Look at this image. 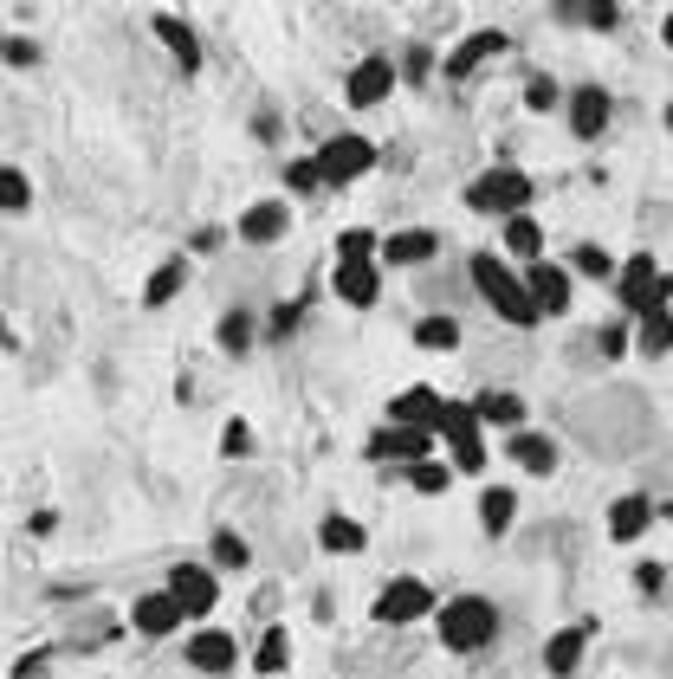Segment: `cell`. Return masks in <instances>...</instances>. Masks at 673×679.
I'll return each mask as SVG.
<instances>
[{
    "label": "cell",
    "instance_id": "52a82bcc",
    "mask_svg": "<svg viewBox=\"0 0 673 679\" xmlns=\"http://www.w3.org/2000/svg\"><path fill=\"white\" fill-rule=\"evenodd\" d=\"M421 614H434V589H427L421 576H396V583L376 596V621H389V628H408V621H421Z\"/></svg>",
    "mask_w": 673,
    "mask_h": 679
},
{
    "label": "cell",
    "instance_id": "ee69618b",
    "mask_svg": "<svg viewBox=\"0 0 673 679\" xmlns=\"http://www.w3.org/2000/svg\"><path fill=\"white\" fill-rule=\"evenodd\" d=\"M427 71H434V53H427V46H414V53H408V78H427Z\"/></svg>",
    "mask_w": 673,
    "mask_h": 679
},
{
    "label": "cell",
    "instance_id": "d6986e66",
    "mask_svg": "<svg viewBox=\"0 0 673 679\" xmlns=\"http://www.w3.org/2000/svg\"><path fill=\"white\" fill-rule=\"evenodd\" d=\"M472 421H479V427H525V395H512V389H486V395L472 402Z\"/></svg>",
    "mask_w": 673,
    "mask_h": 679
},
{
    "label": "cell",
    "instance_id": "cb8c5ba5",
    "mask_svg": "<svg viewBox=\"0 0 673 679\" xmlns=\"http://www.w3.org/2000/svg\"><path fill=\"white\" fill-rule=\"evenodd\" d=\"M654 278H661V266H654V253H635V260L621 266V304H628V311H641V298L654 291Z\"/></svg>",
    "mask_w": 673,
    "mask_h": 679
},
{
    "label": "cell",
    "instance_id": "ac0fdd59",
    "mask_svg": "<svg viewBox=\"0 0 673 679\" xmlns=\"http://www.w3.org/2000/svg\"><path fill=\"white\" fill-rule=\"evenodd\" d=\"M434 253H441V240H434L427 227H408V233H389V240H383V260H389V266H427Z\"/></svg>",
    "mask_w": 673,
    "mask_h": 679
},
{
    "label": "cell",
    "instance_id": "e575fe53",
    "mask_svg": "<svg viewBox=\"0 0 673 679\" xmlns=\"http://www.w3.org/2000/svg\"><path fill=\"white\" fill-rule=\"evenodd\" d=\"M214 337H220L227 356H240V349L253 343V318H247V311H233V318H220V331H214Z\"/></svg>",
    "mask_w": 673,
    "mask_h": 679
},
{
    "label": "cell",
    "instance_id": "7c38bea8",
    "mask_svg": "<svg viewBox=\"0 0 673 679\" xmlns=\"http://www.w3.org/2000/svg\"><path fill=\"white\" fill-rule=\"evenodd\" d=\"M331 291H336V304L369 311L376 291H383V272H376V260H369V266H331Z\"/></svg>",
    "mask_w": 673,
    "mask_h": 679
},
{
    "label": "cell",
    "instance_id": "836d02e7",
    "mask_svg": "<svg viewBox=\"0 0 673 679\" xmlns=\"http://www.w3.org/2000/svg\"><path fill=\"white\" fill-rule=\"evenodd\" d=\"M214 563H220V569H247V563H253V550H247L240 531H214Z\"/></svg>",
    "mask_w": 673,
    "mask_h": 679
},
{
    "label": "cell",
    "instance_id": "3957f363",
    "mask_svg": "<svg viewBox=\"0 0 673 679\" xmlns=\"http://www.w3.org/2000/svg\"><path fill=\"white\" fill-rule=\"evenodd\" d=\"M525 202H532V175L525 169H486L479 182L467 188V207L472 214H525Z\"/></svg>",
    "mask_w": 673,
    "mask_h": 679
},
{
    "label": "cell",
    "instance_id": "9a60e30c",
    "mask_svg": "<svg viewBox=\"0 0 673 679\" xmlns=\"http://www.w3.org/2000/svg\"><path fill=\"white\" fill-rule=\"evenodd\" d=\"M648 525H654V498H648V492H628V498L608 505V538L615 543H635Z\"/></svg>",
    "mask_w": 673,
    "mask_h": 679
},
{
    "label": "cell",
    "instance_id": "b9f144b4",
    "mask_svg": "<svg viewBox=\"0 0 673 679\" xmlns=\"http://www.w3.org/2000/svg\"><path fill=\"white\" fill-rule=\"evenodd\" d=\"M285 331H298V304H278V311H272V337H285Z\"/></svg>",
    "mask_w": 673,
    "mask_h": 679
},
{
    "label": "cell",
    "instance_id": "2e32d148",
    "mask_svg": "<svg viewBox=\"0 0 673 679\" xmlns=\"http://www.w3.org/2000/svg\"><path fill=\"white\" fill-rule=\"evenodd\" d=\"M434 453V434H421V427H389V434H376L369 440V460H427Z\"/></svg>",
    "mask_w": 673,
    "mask_h": 679
},
{
    "label": "cell",
    "instance_id": "44dd1931",
    "mask_svg": "<svg viewBox=\"0 0 673 679\" xmlns=\"http://www.w3.org/2000/svg\"><path fill=\"white\" fill-rule=\"evenodd\" d=\"M583 647H590V628H563V634H550V647H544V667L550 679H570L583 667Z\"/></svg>",
    "mask_w": 673,
    "mask_h": 679
},
{
    "label": "cell",
    "instance_id": "5bb4252c",
    "mask_svg": "<svg viewBox=\"0 0 673 679\" xmlns=\"http://www.w3.org/2000/svg\"><path fill=\"white\" fill-rule=\"evenodd\" d=\"M389 427H421V434H434V427H441V395H434V389H402V395L389 402Z\"/></svg>",
    "mask_w": 673,
    "mask_h": 679
},
{
    "label": "cell",
    "instance_id": "60d3db41",
    "mask_svg": "<svg viewBox=\"0 0 673 679\" xmlns=\"http://www.w3.org/2000/svg\"><path fill=\"white\" fill-rule=\"evenodd\" d=\"M0 59H7V66H33L39 46H33V39H0Z\"/></svg>",
    "mask_w": 673,
    "mask_h": 679
},
{
    "label": "cell",
    "instance_id": "7a4b0ae2",
    "mask_svg": "<svg viewBox=\"0 0 673 679\" xmlns=\"http://www.w3.org/2000/svg\"><path fill=\"white\" fill-rule=\"evenodd\" d=\"M492 634H499V609H492L486 596H454V602L441 609V647H454V654L492 647Z\"/></svg>",
    "mask_w": 673,
    "mask_h": 679
},
{
    "label": "cell",
    "instance_id": "ba28073f",
    "mask_svg": "<svg viewBox=\"0 0 673 679\" xmlns=\"http://www.w3.org/2000/svg\"><path fill=\"white\" fill-rule=\"evenodd\" d=\"M169 596H175L182 614H214L220 583H214V569H202V563H175V569H169Z\"/></svg>",
    "mask_w": 673,
    "mask_h": 679
},
{
    "label": "cell",
    "instance_id": "c3c4849f",
    "mask_svg": "<svg viewBox=\"0 0 673 679\" xmlns=\"http://www.w3.org/2000/svg\"><path fill=\"white\" fill-rule=\"evenodd\" d=\"M668 130H673V104H668Z\"/></svg>",
    "mask_w": 673,
    "mask_h": 679
},
{
    "label": "cell",
    "instance_id": "277c9868",
    "mask_svg": "<svg viewBox=\"0 0 673 679\" xmlns=\"http://www.w3.org/2000/svg\"><path fill=\"white\" fill-rule=\"evenodd\" d=\"M369 169H376V142H369V136H331V142L318 149L324 188H343V182H356V175H369Z\"/></svg>",
    "mask_w": 673,
    "mask_h": 679
},
{
    "label": "cell",
    "instance_id": "6da1fadb",
    "mask_svg": "<svg viewBox=\"0 0 673 679\" xmlns=\"http://www.w3.org/2000/svg\"><path fill=\"white\" fill-rule=\"evenodd\" d=\"M472 285H479V298L512 324V331H532L538 324V304H532V291H525V278L505 266L499 253H472Z\"/></svg>",
    "mask_w": 673,
    "mask_h": 679
},
{
    "label": "cell",
    "instance_id": "7bdbcfd3",
    "mask_svg": "<svg viewBox=\"0 0 673 679\" xmlns=\"http://www.w3.org/2000/svg\"><path fill=\"white\" fill-rule=\"evenodd\" d=\"M583 20H590V26H596V33H608V26H615V20H621V7H590V13H583Z\"/></svg>",
    "mask_w": 673,
    "mask_h": 679
},
{
    "label": "cell",
    "instance_id": "74e56055",
    "mask_svg": "<svg viewBox=\"0 0 673 679\" xmlns=\"http://www.w3.org/2000/svg\"><path fill=\"white\" fill-rule=\"evenodd\" d=\"M570 266L583 272V278H615V260H608L603 246H577V260Z\"/></svg>",
    "mask_w": 673,
    "mask_h": 679
},
{
    "label": "cell",
    "instance_id": "ffe728a7",
    "mask_svg": "<svg viewBox=\"0 0 673 679\" xmlns=\"http://www.w3.org/2000/svg\"><path fill=\"white\" fill-rule=\"evenodd\" d=\"M505 453H512V460H518L525 473H538V479H550V473H557V440H550V434H525V427H518Z\"/></svg>",
    "mask_w": 673,
    "mask_h": 679
},
{
    "label": "cell",
    "instance_id": "4dcf8cb0",
    "mask_svg": "<svg viewBox=\"0 0 673 679\" xmlns=\"http://www.w3.org/2000/svg\"><path fill=\"white\" fill-rule=\"evenodd\" d=\"M33 207V182L26 169H0V214H26Z\"/></svg>",
    "mask_w": 673,
    "mask_h": 679
},
{
    "label": "cell",
    "instance_id": "d4e9b609",
    "mask_svg": "<svg viewBox=\"0 0 673 679\" xmlns=\"http://www.w3.org/2000/svg\"><path fill=\"white\" fill-rule=\"evenodd\" d=\"M512 511H518L512 485H492V492L479 498V525H486V538H505V531H512Z\"/></svg>",
    "mask_w": 673,
    "mask_h": 679
},
{
    "label": "cell",
    "instance_id": "1f68e13d",
    "mask_svg": "<svg viewBox=\"0 0 673 679\" xmlns=\"http://www.w3.org/2000/svg\"><path fill=\"white\" fill-rule=\"evenodd\" d=\"M414 343H421V349H454V343H460V324H454V318H421V324H414Z\"/></svg>",
    "mask_w": 673,
    "mask_h": 679
},
{
    "label": "cell",
    "instance_id": "484cf974",
    "mask_svg": "<svg viewBox=\"0 0 673 679\" xmlns=\"http://www.w3.org/2000/svg\"><path fill=\"white\" fill-rule=\"evenodd\" d=\"M635 343H641V356H668V349H673V311H648V318H635Z\"/></svg>",
    "mask_w": 673,
    "mask_h": 679
},
{
    "label": "cell",
    "instance_id": "e0dca14e",
    "mask_svg": "<svg viewBox=\"0 0 673 679\" xmlns=\"http://www.w3.org/2000/svg\"><path fill=\"white\" fill-rule=\"evenodd\" d=\"M285 227H292L285 202H260V207H247V220H240V240H247V246H272V240H285Z\"/></svg>",
    "mask_w": 673,
    "mask_h": 679
},
{
    "label": "cell",
    "instance_id": "83f0119b",
    "mask_svg": "<svg viewBox=\"0 0 673 679\" xmlns=\"http://www.w3.org/2000/svg\"><path fill=\"white\" fill-rule=\"evenodd\" d=\"M538 246H544V227L532 214H512V220H505V253H518V260L538 266Z\"/></svg>",
    "mask_w": 673,
    "mask_h": 679
},
{
    "label": "cell",
    "instance_id": "603a6c76",
    "mask_svg": "<svg viewBox=\"0 0 673 679\" xmlns=\"http://www.w3.org/2000/svg\"><path fill=\"white\" fill-rule=\"evenodd\" d=\"M182 285H189V260L175 253V260H162V266H156V278L142 285V304H149V311H162V304H169Z\"/></svg>",
    "mask_w": 673,
    "mask_h": 679
},
{
    "label": "cell",
    "instance_id": "f35d334b",
    "mask_svg": "<svg viewBox=\"0 0 673 679\" xmlns=\"http://www.w3.org/2000/svg\"><path fill=\"white\" fill-rule=\"evenodd\" d=\"M285 182H292L298 195H311V188H324V175H318V156H298V162L285 169Z\"/></svg>",
    "mask_w": 673,
    "mask_h": 679
},
{
    "label": "cell",
    "instance_id": "7402d4cb",
    "mask_svg": "<svg viewBox=\"0 0 673 679\" xmlns=\"http://www.w3.org/2000/svg\"><path fill=\"white\" fill-rule=\"evenodd\" d=\"M492 53H505V33H467V39H460V53L447 59V78H467V71L486 66Z\"/></svg>",
    "mask_w": 673,
    "mask_h": 679
},
{
    "label": "cell",
    "instance_id": "8fae6325",
    "mask_svg": "<svg viewBox=\"0 0 673 679\" xmlns=\"http://www.w3.org/2000/svg\"><path fill=\"white\" fill-rule=\"evenodd\" d=\"M608 111H615V104H608L603 84H577V91H570V130L583 136V142H596V136L608 130Z\"/></svg>",
    "mask_w": 673,
    "mask_h": 679
},
{
    "label": "cell",
    "instance_id": "f6af8a7d",
    "mask_svg": "<svg viewBox=\"0 0 673 679\" xmlns=\"http://www.w3.org/2000/svg\"><path fill=\"white\" fill-rule=\"evenodd\" d=\"M603 349H608V356H621V349H628V324H608V331H603Z\"/></svg>",
    "mask_w": 673,
    "mask_h": 679
},
{
    "label": "cell",
    "instance_id": "7dc6e473",
    "mask_svg": "<svg viewBox=\"0 0 673 679\" xmlns=\"http://www.w3.org/2000/svg\"><path fill=\"white\" fill-rule=\"evenodd\" d=\"M661 46H673V7H668V20H661Z\"/></svg>",
    "mask_w": 673,
    "mask_h": 679
},
{
    "label": "cell",
    "instance_id": "f1b7e54d",
    "mask_svg": "<svg viewBox=\"0 0 673 679\" xmlns=\"http://www.w3.org/2000/svg\"><path fill=\"white\" fill-rule=\"evenodd\" d=\"M383 253V240L369 233V227H350V233H336V266H369Z\"/></svg>",
    "mask_w": 673,
    "mask_h": 679
},
{
    "label": "cell",
    "instance_id": "bcb514c9",
    "mask_svg": "<svg viewBox=\"0 0 673 679\" xmlns=\"http://www.w3.org/2000/svg\"><path fill=\"white\" fill-rule=\"evenodd\" d=\"M39 667H46V654H20V667H13V679H39Z\"/></svg>",
    "mask_w": 673,
    "mask_h": 679
},
{
    "label": "cell",
    "instance_id": "5b68a950",
    "mask_svg": "<svg viewBox=\"0 0 673 679\" xmlns=\"http://www.w3.org/2000/svg\"><path fill=\"white\" fill-rule=\"evenodd\" d=\"M434 434L454 447V467H460V473H479V467H486V440H479L472 402H441V427H434Z\"/></svg>",
    "mask_w": 673,
    "mask_h": 679
},
{
    "label": "cell",
    "instance_id": "30bf717a",
    "mask_svg": "<svg viewBox=\"0 0 673 679\" xmlns=\"http://www.w3.org/2000/svg\"><path fill=\"white\" fill-rule=\"evenodd\" d=\"M525 291H532V304H538V318H563L570 311V272L563 266H532L525 272Z\"/></svg>",
    "mask_w": 673,
    "mask_h": 679
},
{
    "label": "cell",
    "instance_id": "d590c367",
    "mask_svg": "<svg viewBox=\"0 0 673 679\" xmlns=\"http://www.w3.org/2000/svg\"><path fill=\"white\" fill-rule=\"evenodd\" d=\"M557 104H563V91H557V78H544V71H538V78L525 84V111H538V117H544V111H557Z\"/></svg>",
    "mask_w": 673,
    "mask_h": 679
},
{
    "label": "cell",
    "instance_id": "9c48e42d",
    "mask_svg": "<svg viewBox=\"0 0 673 679\" xmlns=\"http://www.w3.org/2000/svg\"><path fill=\"white\" fill-rule=\"evenodd\" d=\"M189 667H202V674H233L240 667V647H233V634H220V628H195L189 634Z\"/></svg>",
    "mask_w": 673,
    "mask_h": 679
},
{
    "label": "cell",
    "instance_id": "ab89813d",
    "mask_svg": "<svg viewBox=\"0 0 673 679\" xmlns=\"http://www.w3.org/2000/svg\"><path fill=\"white\" fill-rule=\"evenodd\" d=\"M220 453L233 460V453H253V427L247 421H227V434H220Z\"/></svg>",
    "mask_w": 673,
    "mask_h": 679
},
{
    "label": "cell",
    "instance_id": "f546056e",
    "mask_svg": "<svg viewBox=\"0 0 673 679\" xmlns=\"http://www.w3.org/2000/svg\"><path fill=\"white\" fill-rule=\"evenodd\" d=\"M318 543H324V550H343V556H356V550H363V525H356V518H324V525H318Z\"/></svg>",
    "mask_w": 673,
    "mask_h": 679
},
{
    "label": "cell",
    "instance_id": "4fadbf2b",
    "mask_svg": "<svg viewBox=\"0 0 673 679\" xmlns=\"http://www.w3.org/2000/svg\"><path fill=\"white\" fill-rule=\"evenodd\" d=\"M189 614L175 609V596L169 589H156V596H136V609H130V628L136 634H149V641H162V634H175Z\"/></svg>",
    "mask_w": 673,
    "mask_h": 679
},
{
    "label": "cell",
    "instance_id": "d6a6232c",
    "mask_svg": "<svg viewBox=\"0 0 673 679\" xmlns=\"http://www.w3.org/2000/svg\"><path fill=\"white\" fill-rule=\"evenodd\" d=\"M285 660H292V641H285V628H266V641H260L253 667H260V674H285Z\"/></svg>",
    "mask_w": 673,
    "mask_h": 679
},
{
    "label": "cell",
    "instance_id": "4316f807",
    "mask_svg": "<svg viewBox=\"0 0 673 679\" xmlns=\"http://www.w3.org/2000/svg\"><path fill=\"white\" fill-rule=\"evenodd\" d=\"M156 33L169 39V53L182 59V71H195V66H202V46H195V33H189V26H182L175 13H156Z\"/></svg>",
    "mask_w": 673,
    "mask_h": 679
},
{
    "label": "cell",
    "instance_id": "8d00e7d4",
    "mask_svg": "<svg viewBox=\"0 0 673 679\" xmlns=\"http://www.w3.org/2000/svg\"><path fill=\"white\" fill-rule=\"evenodd\" d=\"M408 479H414V492H427V498H434V492H447V485H454V467H441V460H421Z\"/></svg>",
    "mask_w": 673,
    "mask_h": 679
},
{
    "label": "cell",
    "instance_id": "8992f818",
    "mask_svg": "<svg viewBox=\"0 0 673 679\" xmlns=\"http://www.w3.org/2000/svg\"><path fill=\"white\" fill-rule=\"evenodd\" d=\"M396 78H402V71L389 66V53H369V59H356L350 78H343V104H350V111H369V104H383V97L396 91Z\"/></svg>",
    "mask_w": 673,
    "mask_h": 679
}]
</instances>
